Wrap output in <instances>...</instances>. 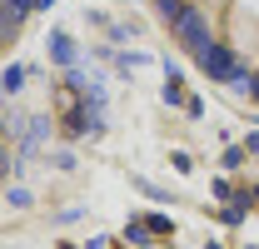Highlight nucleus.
<instances>
[{
  "label": "nucleus",
  "mask_w": 259,
  "mask_h": 249,
  "mask_svg": "<svg viewBox=\"0 0 259 249\" xmlns=\"http://www.w3.org/2000/svg\"><path fill=\"white\" fill-rule=\"evenodd\" d=\"M155 5H160V20H164V25H175V20H180V15L190 10L185 0H155Z\"/></svg>",
  "instance_id": "nucleus-3"
},
{
  "label": "nucleus",
  "mask_w": 259,
  "mask_h": 249,
  "mask_svg": "<svg viewBox=\"0 0 259 249\" xmlns=\"http://www.w3.org/2000/svg\"><path fill=\"white\" fill-rule=\"evenodd\" d=\"M194 60H199V70L209 75V80H220V85H234V90H249V70L229 55L225 45H204V50H194Z\"/></svg>",
  "instance_id": "nucleus-1"
},
{
  "label": "nucleus",
  "mask_w": 259,
  "mask_h": 249,
  "mask_svg": "<svg viewBox=\"0 0 259 249\" xmlns=\"http://www.w3.org/2000/svg\"><path fill=\"white\" fill-rule=\"evenodd\" d=\"M15 25H20V20H15V15H10V10H5V5H0V40H5V35L15 30Z\"/></svg>",
  "instance_id": "nucleus-4"
},
{
  "label": "nucleus",
  "mask_w": 259,
  "mask_h": 249,
  "mask_svg": "<svg viewBox=\"0 0 259 249\" xmlns=\"http://www.w3.org/2000/svg\"><path fill=\"white\" fill-rule=\"evenodd\" d=\"M249 95H254V100H259V75H254V80H249Z\"/></svg>",
  "instance_id": "nucleus-5"
},
{
  "label": "nucleus",
  "mask_w": 259,
  "mask_h": 249,
  "mask_svg": "<svg viewBox=\"0 0 259 249\" xmlns=\"http://www.w3.org/2000/svg\"><path fill=\"white\" fill-rule=\"evenodd\" d=\"M169 30H175L180 45H190V50H204V45L214 40V35H209V20H204V10H194V5L175 20V25H169Z\"/></svg>",
  "instance_id": "nucleus-2"
}]
</instances>
